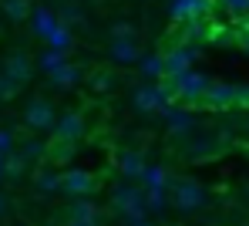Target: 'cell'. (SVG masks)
<instances>
[{
	"label": "cell",
	"instance_id": "1f68e13d",
	"mask_svg": "<svg viewBox=\"0 0 249 226\" xmlns=\"http://www.w3.org/2000/svg\"><path fill=\"white\" fill-rule=\"evenodd\" d=\"M7 213H10V199H7V196H3V192H0V220H3V216H7Z\"/></svg>",
	"mask_w": 249,
	"mask_h": 226
},
{
	"label": "cell",
	"instance_id": "836d02e7",
	"mask_svg": "<svg viewBox=\"0 0 249 226\" xmlns=\"http://www.w3.org/2000/svg\"><path fill=\"white\" fill-rule=\"evenodd\" d=\"M128 226H152L148 220H135V223H128Z\"/></svg>",
	"mask_w": 249,
	"mask_h": 226
},
{
	"label": "cell",
	"instance_id": "2e32d148",
	"mask_svg": "<svg viewBox=\"0 0 249 226\" xmlns=\"http://www.w3.org/2000/svg\"><path fill=\"white\" fill-rule=\"evenodd\" d=\"M0 14L10 24H20V20H27L34 14V7H31V0H0Z\"/></svg>",
	"mask_w": 249,
	"mask_h": 226
},
{
	"label": "cell",
	"instance_id": "484cf974",
	"mask_svg": "<svg viewBox=\"0 0 249 226\" xmlns=\"http://www.w3.org/2000/svg\"><path fill=\"white\" fill-rule=\"evenodd\" d=\"M17 91H20V85H17L10 75H3V71H0V101H10Z\"/></svg>",
	"mask_w": 249,
	"mask_h": 226
},
{
	"label": "cell",
	"instance_id": "3957f363",
	"mask_svg": "<svg viewBox=\"0 0 249 226\" xmlns=\"http://www.w3.org/2000/svg\"><path fill=\"white\" fill-rule=\"evenodd\" d=\"M168 203H172L178 213H196V209H202V203H206V189H202L199 182H192V179H175L172 189H168Z\"/></svg>",
	"mask_w": 249,
	"mask_h": 226
},
{
	"label": "cell",
	"instance_id": "5bb4252c",
	"mask_svg": "<svg viewBox=\"0 0 249 226\" xmlns=\"http://www.w3.org/2000/svg\"><path fill=\"white\" fill-rule=\"evenodd\" d=\"M64 220H78V223H98V209H94V203H88V196H78V199L68 206Z\"/></svg>",
	"mask_w": 249,
	"mask_h": 226
},
{
	"label": "cell",
	"instance_id": "277c9868",
	"mask_svg": "<svg viewBox=\"0 0 249 226\" xmlns=\"http://www.w3.org/2000/svg\"><path fill=\"white\" fill-rule=\"evenodd\" d=\"M172 98L175 94H172V88L165 81H152V85H142V88L131 91V105L138 112H165Z\"/></svg>",
	"mask_w": 249,
	"mask_h": 226
},
{
	"label": "cell",
	"instance_id": "7402d4cb",
	"mask_svg": "<svg viewBox=\"0 0 249 226\" xmlns=\"http://www.w3.org/2000/svg\"><path fill=\"white\" fill-rule=\"evenodd\" d=\"M115 85H118V75H115L111 68H101V71L91 75V88L94 91H111Z\"/></svg>",
	"mask_w": 249,
	"mask_h": 226
},
{
	"label": "cell",
	"instance_id": "d4e9b609",
	"mask_svg": "<svg viewBox=\"0 0 249 226\" xmlns=\"http://www.w3.org/2000/svg\"><path fill=\"white\" fill-rule=\"evenodd\" d=\"M145 182H148V186L165 189V186H168V172L162 169V166H148V169H145Z\"/></svg>",
	"mask_w": 249,
	"mask_h": 226
},
{
	"label": "cell",
	"instance_id": "f546056e",
	"mask_svg": "<svg viewBox=\"0 0 249 226\" xmlns=\"http://www.w3.org/2000/svg\"><path fill=\"white\" fill-rule=\"evenodd\" d=\"M81 7L78 3H64V24H74V20H81Z\"/></svg>",
	"mask_w": 249,
	"mask_h": 226
},
{
	"label": "cell",
	"instance_id": "d6986e66",
	"mask_svg": "<svg viewBox=\"0 0 249 226\" xmlns=\"http://www.w3.org/2000/svg\"><path fill=\"white\" fill-rule=\"evenodd\" d=\"M145 206H148L152 213H165L168 206H172V203H168V192L159 189V186H148V189H145Z\"/></svg>",
	"mask_w": 249,
	"mask_h": 226
},
{
	"label": "cell",
	"instance_id": "ac0fdd59",
	"mask_svg": "<svg viewBox=\"0 0 249 226\" xmlns=\"http://www.w3.org/2000/svg\"><path fill=\"white\" fill-rule=\"evenodd\" d=\"M142 75L152 78V81H162V78H165V54H148V57H142Z\"/></svg>",
	"mask_w": 249,
	"mask_h": 226
},
{
	"label": "cell",
	"instance_id": "52a82bcc",
	"mask_svg": "<svg viewBox=\"0 0 249 226\" xmlns=\"http://www.w3.org/2000/svg\"><path fill=\"white\" fill-rule=\"evenodd\" d=\"M196 57H199V51L189 47V44H178L175 51H168V54H165V78H178V75L192 71ZM165 78H162V81H165Z\"/></svg>",
	"mask_w": 249,
	"mask_h": 226
},
{
	"label": "cell",
	"instance_id": "f1b7e54d",
	"mask_svg": "<svg viewBox=\"0 0 249 226\" xmlns=\"http://www.w3.org/2000/svg\"><path fill=\"white\" fill-rule=\"evenodd\" d=\"M14 149H17V138L10 135L7 129H0V155H10Z\"/></svg>",
	"mask_w": 249,
	"mask_h": 226
},
{
	"label": "cell",
	"instance_id": "30bf717a",
	"mask_svg": "<svg viewBox=\"0 0 249 226\" xmlns=\"http://www.w3.org/2000/svg\"><path fill=\"white\" fill-rule=\"evenodd\" d=\"M115 166H118V172H122V176H124L128 182H135V179L142 182V179H145V169H148V166H145V159H142L138 152H131V149L118 152Z\"/></svg>",
	"mask_w": 249,
	"mask_h": 226
},
{
	"label": "cell",
	"instance_id": "e575fe53",
	"mask_svg": "<svg viewBox=\"0 0 249 226\" xmlns=\"http://www.w3.org/2000/svg\"><path fill=\"white\" fill-rule=\"evenodd\" d=\"M243 44H246V47H249V31H246V34H243Z\"/></svg>",
	"mask_w": 249,
	"mask_h": 226
},
{
	"label": "cell",
	"instance_id": "5b68a950",
	"mask_svg": "<svg viewBox=\"0 0 249 226\" xmlns=\"http://www.w3.org/2000/svg\"><path fill=\"white\" fill-rule=\"evenodd\" d=\"M57 112H54V105L47 101V98H34V101H27V108H24V125L31 129V132H54V125H57Z\"/></svg>",
	"mask_w": 249,
	"mask_h": 226
},
{
	"label": "cell",
	"instance_id": "8992f818",
	"mask_svg": "<svg viewBox=\"0 0 249 226\" xmlns=\"http://www.w3.org/2000/svg\"><path fill=\"white\" fill-rule=\"evenodd\" d=\"M98 186L101 179L94 176V172H88V169H68L64 176H61V192H68V196H91V192H98Z\"/></svg>",
	"mask_w": 249,
	"mask_h": 226
},
{
	"label": "cell",
	"instance_id": "4dcf8cb0",
	"mask_svg": "<svg viewBox=\"0 0 249 226\" xmlns=\"http://www.w3.org/2000/svg\"><path fill=\"white\" fill-rule=\"evenodd\" d=\"M236 105H246L249 108V88H236Z\"/></svg>",
	"mask_w": 249,
	"mask_h": 226
},
{
	"label": "cell",
	"instance_id": "cb8c5ba5",
	"mask_svg": "<svg viewBox=\"0 0 249 226\" xmlns=\"http://www.w3.org/2000/svg\"><path fill=\"white\" fill-rule=\"evenodd\" d=\"M61 64H68V57H64V51H54V47H51L47 54H41V68L47 71V75H51V71H57Z\"/></svg>",
	"mask_w": 249,
	"mask_h": 226
},
{
	"label": "cell",
	"instance_id": "4316f807",
	"mask_svg": "<svg viewBox=\"0 0 249 226\" xmlns=\"http://www.w3.org/2000/svg\"><path fill=\"white\" fill-rule=\"evenodd\" d=\"M229 14H236V17H246L249 14V0H219Z\"/></svg>",
	"mask_w": 249,
	"mask_h": 226
},
{
	"label": "cell",
	"instance_id": "9a60e30c",
	"mask_svg": "<svg viewBox=\"0 0 249 226\" xmlns=\"http://www.w3.org/2000/svg\"><path fill=\"white\" fill-rule=\"evenodd\" d=\"M165 125H168L172 135H189L196 122H192V115L182 112V108H165Z\"/></svg>",
	"mask_w": 249,
	"mask_h": 226
},
{
	"label": "cell",
	"instance_id": "ffe728a7",
	"mask_svg": "<svg viewBox=\"0 0 249 226\" xmlns=\"http://www.w3.org/2000/svg\"><path fill=\"white\" fill-rule=\"evenodd\" d=\"M78 78H81V71H78L74 64H61L57 71H51V81H54L57 88H71V85H78Z\"/></svg>",
	"mask_w": 249,
	"mask_h": 226
},
{
	"label": "cell",
	"instance_id": "603a6c76",
	"mask_svg": "<svg viewBox=\"0 0 249 226\" xmlns=\"http://www.w3.org/2000/svg\"><path fill=\"white\" fill-rule=\"evenodd\" d=\"M47 44L54 47V51H68V47H71V31H68V24H64V20L47 34Z\"/></svg>",
	"mask_w": 249,
	"mask_h": 226
},
{
	"label": "cell",
	"instance_id": "44dd1931",
	"mask_svg": "<svg viewBox=\"0 0 249 226\" xmlns=\"http://www.w3.org/2000/svg\"><path fill=\"white\" fill-rule=\"evenodd\" d=\"M31 17H34V31H37V34H44V38H47V34H51V31H54V27L61 24V20H57V17H54L51 10H44V7H37V10H34Z\"/></svg>",
	"mask_w": 249,
	"mask_h": 226
},
{
	"label": "cell",
	"instance_id": "7c38bea8",
	"mask_svg": "<svg viewBox=\"0 0 249 226\" xmlns=\"http://www.w3.org/2000/svg\"><path fill=\"white\" fill-rule=\"evenodd\" d=\"M202 105H209V108H232L236 105V88L232 85H212L206 91V98H202Z\"/></svg>",
	"mask_w": 249,
	"mask_h": 226
},
{
	"label": "cell",
	"instance_id": "6da1fadb",
	"mask_svg": "<svg viewBox=\"0 0 249 226\" xmlns=\"http://www.w3.org/2000/svg\"><path fill=\"white\" fill-rule=\"evenodd\" d=\"M111 209L122 216L124 223H135V220H145V213H148V206H145V189H138V186H118L115 192H111Z\"/></svg>",
	"mask_w": 249,
	"mask_h": 226
},
{
	"label": "cell",
	"instance_id": "8fae6325",
	"mask_svg": "<svg viewBox=\"0 0 249 226\" xmlns=\"http://www.w3.org/2000/svg\"><path fill=\"white\" fill-rule=\"evenodd\" d=\"M3 75H10L17 85H24L31 78V57L24 51H14L10 57H3Z\"/></svg>",
	"mask_w": 249,
	"mask_h": 226
},
{
	"label": "cell",
	"instance_id": "9c48e42d",
	"mask_svg": "<svg viewBox=\"0 0 249 226\" xmlns=\"http://www.w3.org/2000/svg\"><path fill=\"white\" fill-rule=\"evenodd\" d=\"M212 7V0H175L172 3V20L185 24V20H202Z\"/></svg>",
	"mask_w": 249,
	"mask_h": 226
},
{
	"label": "cell",
	"instance_id": "e0dca14e",
	"mask_svg": "<svg viewBox=\"0 0 249 226\" xmlns=\"http://www.w3.org/2000/svg\"><path fill=\"white\" fill-rule=\"evenodd\" d=\"M61 176H64V172H57L54 162H51V166H41V169L34 172V186L44 189V192H57V189H61Z\"/></svg>",
	"mask_w": 249,
	"mask_h": 226
},
{
	"label": "cell",
	"instance_id": "d6a6232c",
	"mask_svg": "<svg viewBox=\"0 0 249 226\" xmlns=\"http://www.w3.org/2000/svg\"><path fill=\"white\" fill-rule=\"evenodd\" d=\"M64 226H98V223H78V220H64Z\"/></svg>",
	"mask_w": 249,
	"mask_h": 226
},
{
	"label": "cell",
	"instance_id": "7a4b0ae2",
	"mask_svg": "<svg viewBox=\"0 0 249 226\" xmlns=\"http://www.w3.org/2000/svg\"><path fill=\"white\" fill-rule=\"evenodd\" d=\"M165 85L172 88V94H175L178 101H185V105L202 101L206 91L212 88V81H209L206 75H199V71H185V75H178V78H165Z\"/></svg>",
	"mask_w": 249,
	"mask_h": 226
},
{
	"label": "cell",
	"instance_id": "83f0119b",
	"mask_svg": "<svg viewBox=\"0 0 249 226\" xmlns=\"http://www.w3.org/2000/svg\"><path fill=\"white\" fill-rule=\"evenodd\" d=\"M111 38H128V41H138V31L131 24H115L111 27Z\"/></svg>",
	"mask_w": 249,
	"mask_h": 226
},
{
	"label": "cell",
	"instance_id": "ba28073f",
	"mask_svg": "<svg viewBox=\"0 0 249 226\" xmlns=\"http://www.w3.org/2000/svg\"><path fill=\"white\" fill-rule=\"evenodd\" d=\"M84 129H88V122H84L81 112H64V115L57 118V125H54V138L78 145V138H84Z\"/></svg>",
	"mask_w": 249,
	"mask_h": 226
},
{
	"label": "cell",
	"instance_id": "4fadbf2b",
	"mask_svg": "<svg viewBox=\"0 0 249 226\" xmlns=\"http://www.w3.org/2000/svg\"><path fill=\"white\" fill-rule=\"evenodd\" d=\"M111 57L118 61V64H135L138 61V41H128V38H111Z\"/></svg>",
	"mask_w": 249,
	"mask_h": 226
}]
</instances>
